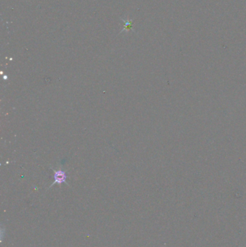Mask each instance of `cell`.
Returning <instances> with one entry per match:
<instances>
[{
	"label": "cell",
	"instance_id": "6da1fadb",
	"mask_svg": "<svg viewBox=\"0 0 246 247\" xmlns=\"http://www.w3.org/2000/svg\"><path fill=\"white\" fill-rule=\"evenodd\" d=\"M54 173V181L52 183V184L50 186L51 188L52 187V186H54L57 183V184L59 185H61V183H67L66 182V181H67V173L64 170H62V169H57V170H54V169H52Z\"/></svg>",
	"mask_w": 246,
	"mask_h": 247
}]
</instances>
